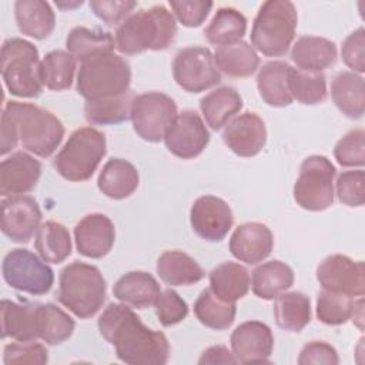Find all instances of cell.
I'll return each mask as SVG.
<instances>
[{"label":"cell","instance_id":"5","mask_svg":"<svg viewBox=\"0 0 365 365\" xmlns=\"http://www.w3.org/2000/svg\"><path fill=\"white\" fill-rule=\"evenodd\" d=\"M298 13L289 0H268L261 4L251 29V46L268 57L285 56L292 46Z\"/></svg>","mask_w":365,"mask_h":365},{"label":"cell","instance_id":"8","mask_svg":"<svg viewBox=\"0 0 365 365\" xmlns=\"http://www.w3.org/2000/svg\"><path fill=\"white\" fill-rule=\"evenodd\" d=\"M106 135L94 127H81L73 131L57 153L53 165L68 181L91 178L107 151Z\"/></svg>","mask_w":365,"mask_h":365},{"label":"cell","instance_id":"21","mask_svg":"<svg viewBox=\"0 0 365 365\" xmlns=\"http://www.w3.org/2000/svg\"><path fill=\"white\" fill-rule=\"evenodd\" d=\"M228 247L234 258L254 265L269 257L274 247V235L262 222H244L234 230Z\"/></svg>","mask_w":365,"mask_h":365},{"label":"cell","instance_id":"4","mask_svg":"<svg viewBox=\"0 0 365 365\" xmlns=\"http://www.w3.org/2000/svg\"><path fill=\"white\" fill-rule=\"evenodd\" d=\"M56 297L77 318H91L106 301V279L96 265L74 261L61 269Z\"/></svg>","mask_w":365,"mask_h":365},{"label":"cell","instance_id":"18","mask_svg":"<svg viewBox=\"0 0 365 365\" xmlns=\"http://www.w3.org/2000/svg\"><path fill=\"white\" fill-rule=\"evenodd\" d=\"M222 140L234 154L254 157L267 143L265 123L257 113L245 111L224 125Z\"/></svg>","mask_w":365,"mask_h":365},{"label":"cell","instance_id":"6","mask_svg":"<svg viewBox=\"0 0 365 365\" xmlns=\"http://www.w3.org/2000/svg\"><path fill=\"white\" fill-rule=\"evenodd\" d=\"M131 68L128 61L114 51L97 54L80 63L77 93L90 100L120 96L130 90Z\"/></svg>","mask_w":365,"mask_h":365},{"label":"cell","instance_id":"53","mask_svg":"<svg viewBox=\"0 0 365 365\" xmlns=\"http://www.w3.org/2000/svg\"><path fill=\"white\" fill-rule=\"evenodd\" d=\"M364 299L359 297L358 301H354V309H352V317L351 319L356 324L359 329H364Z\"/></svg>","mask_w":365,"mask_h":365},{"label":"cell","instance_id":"15","mask_svg":"<svg viewBox=\"0 0 365 365\" xmlns=\"http://www.w3.org/2000/svg\"><path fill=\"white\" fill-rule=\"evenodd\" d=\"M192 231L202 240L218 242L225 238L234 224V215L228 202L215 195L197 198L190 210Z\"/></svg>","mask_w":365,"mask_h":365},{"label":"cell","instance_id":"34","mask_svg":"<svg viewBox=\"0 0 365 365\" xmlns=\"http://www.w3.org/2000/svg\"><path fill=\"white\" fill-rule=\"evenodd\" d=\"M274 318L281 329L301 332L311 321L309 298L299 292H282L274 298Z\"/></svg>","mask_w":365,"mask_h":365},{"label":"cell","instance_id":"20","mask_svg":"<svg viewBox=\"0 0 365 365\" xmlns=\"http://www.w3.org/2000/svg\"><path fill=\"white\" fill-rule=\"evenodd\" d=\"M40 175L41 163L26 151H16L0 164V194H27L37 185Z\"/></svg>","mask_w":365,"mask_h":365},{"label":"cell","instance_id":"44","mask_svg":"<svg viewBox=\"0 0 365 365\" xmlns=\"http://www.w3.org/2000/svg\"><path fill=\"white\" fill-rule=\"evenodd\" d=\"M334 157L342 167H362L365 164V133L362 128L348 131L338 140Z\"/></svg>","mask_w":365,"mask_h":365},{"label":"cell","instance_id":"28","mask_svg":"<svg viewBox=\"0 0 365 365\" xmlns=\"http://www.w3.org/2000/svg\"><path fill=\"white\" fill-rule=\"evenodd\" d=\"M291 66L281 60L267 61L258 70L257 87L261 98L271 107H287L292 103L288 90V71Z\"/></svg>","mask_w":365,"mask_h":365},{"label":"cell","instance_id":"23","mask_svg":"<svg viewBox=\"0 0 365 365\" xmlns=\"http://www.w3.org/2000/svg\"><path fill=\"white\" fill-rule=\"evenodd\" d=\"M160 292V284L145 271H130L121 275L113 287V294L120 302L138 309L154 305Z\"/></svg>","mask_w":365,"mask_h":365},{"label":"cell","instance_id":"27","mask_svg":"<svg viewBox=\"0 0 365 365\" xmlns=\"http://www.w3.org/2000/svg\"><path fill=\"white\" fill-rule=\"evenodd\" d=\"M14 17L20 33L36 40L47 38L56 26V16L50 3L43 0H17Z\"/></svg>","mask_w":365,"mask_h":365},{"label":"cell","instance_id":"16","mask_svg":"<svg viewBox=\"0 0 365 365\" xmlns=\"http://www.w3.org/2000/svg\"><path fill=\"white\" fill-rule=\"evenodd\" d=\"M41 222L38 202L30 195H10L1 201V232L14 242H27Z\"/></svg>","mask_w":365,"mask_h":365},{"label":"cell","instance_id":"22","mask_svg":"<svg viewBox=\"0 0 365 365\" xmlns=\"http://www.w3.org/2000/svg\"><path fill=\"white\" fill-rule=\"evenodd\" d=\"M1 338H13L20 342H31L38 338V304L14 302L3 299Z\"/></svg>","mask_w":365,"mask_h":365},{"label":"cell","instance_id":"31","mask_svg":"<svg viewBox=\"0 0 365 365\" xmlns=\"http://www.w3.org/2000/svg\"><path fill=\"white\" fill-rule=\"evenodd\" d=\"M251 287L248 269L232 261L217 265L210 272V289L222 301L235 302L247 295Z\"/></svg>","mask_w":365,"mask_h":365},{"label":"cell","instance_id":"50","mask_svg":"<svg viewBox=\"0 0 365 365\" xmlns=\"http://www.w3.org/2000/svg\"><path fill=\"white\" fill-rule=\"evenodd\" d=\"M341 56L346 67L354 73L362 74L365 71V30L358 27L342 43Z\"/></svg>","mask_w":365,"mask_h":365},{"label":"cell","instance_id":"30","mask_svg":"<svg viewBox=\"0 0 365 365\" xmlns=\"http://www.w3.org/2000/svg\"><path fill=\"white\" fill-rule=\"evenodd\" d=\"M294 284L292 268L279 261L272 259L262 262L252 271L251 289L261 299H274L279 294L289 289Z\"/></svg>","mask_w":365,"mask_h":365},{"label":"cell","instance_id":"9","mask_svg":"<svg viewBox=\"0 0 365 365\" xmlns=\"http://www.w3.org/2000/svg\"><path fill=\"white\" fill-rule=\"evenodd\" d=\"M336 170L325 155H309L294 184V200L307 211H324L334 202V177Z\"/></svg>","mask_w":365,"mask_h":365},{"label":"cell","instance_id":"29","mask_svg":"<svg viewBox=\"0 0 365 365\" xmlns=\"http://www.w3.org/2000/svg\"><path fill=\"white\" fill-rule=\"evenodd\" d=\"M332 101L349 118H361L365 111L364 77L354 71L338 73L331 83Z\"/></svg>","mask_w":365,"mask_h":365},{"label":"cell","instance_id":"40","mask_svg":"<svg viewBox=\"0 0 365 365\" xmlns=\"http://www.w3.org/2000/svg\"><path fill=\"white\" fill-rule=\"evenodd\" d=\"M77 60L64 50H53L40 61V78L43 86L53 91L70 88L74 80Z\"/></svg>","mask_w":365,"mask_h":365},{"label":"cell","instance_id":"42","mask_svg":"<svg viewBox=\"0 0 365 365\" xmlns=\"http://www.w3.org/2000/svg\"><path fill=\"white\" fill-rule=\"evenodd\" d=\"M288 90L298 103L314 106L327 98V80L324 73H314L291 67L288 71Z\"/></svg>","mask_w":365,"mask_h":365},{"label":"cell","instance_id":"26","mask_svg":"<svg viewBox=\"0 0 365 365\" xmlns=\"http://www.w3.org/2000/svg\"><path fill=\"white\" fill-rule=\"evenodd\" d=\"M140 175L137 168L124 158L108 160L98 174V190L111 200L130 197L138 187Z\"/></svg>","mask_w":365,"mask_h":365},{"label":"cell","instance_id":"13","mask_svg":"<svg viewBox=\"0 0 365 365\" xmlns=\"http://www.w3.org/2000/svg\"><path fill=\"white\" fill-rule=\"evenodd\" d=\"M317 279L327 291L352 298L365 294V265L348 255L332 254L324 258L317 268Z\"/></svg>","mask_w":365,"mask_h":365},{"label":"cell","instance_id":"14","mask_svg":"<svg viewBox=\"0 0 365 365\" xmlns=\"http://www.w3.org/2000/svg\"><path fill=\"white\" fill-rule=\"evenodd\" d=\"M164 143L171 154L190 160L200 155L208 145L210 131L194 110H184L170 125Z\"/></svg>","mask_w":365,"mask_h":365},{"label":"cell","instance_id":"7","mask_svg":"<svg viewBox=\"0 0 365 365\" xmlns=\"http://www.w3.org/2000/svg\"><path fill=\"white\" fill-rule=\"evenodd\" d=\"M0 70L10 94L24 98L40 96L43 90L40 58L33 43L20 37L4 40L0 53Z\"/></svg>","mask_w":365,"mask_h":365},{"label":"cell","instance_id":"46","mask_svg":"<svg viewBox=\"0 0 365 365\" xmlns=\"http://www.w3.org/2000/svg\"><path fill=\"white\" fill-rule=\"evenodd\" d=\"M155 315L163 327H173L184 321L188 315L187 302L171 288L160 292L154 302Z\"/></svg>","mask_w":365,"mask_h":365},{"label":"cell","instance_id":"17","mask_svg":"<svg viewBox=\"0 0 365 365\" xmlns=\"http://www.w3.org/2000/svg\"><path fill=\"white\" fill-rule=\"evenodd\" d=\"M231 352L240 364H269L274 348L271 328L261 321L240 324L231 334Z\"/></svg>","mask_w":365,"mask_h":365},{"label":"cell","instance_id":"32","mask_svg":"<svg viewBox=\"0 0 365 365\" xmlns=\"http://www.w3.org/2000/svg\"><path fill=\"white\" fill-rule=\"evenodd\" d=\"M241 108L242 98L240 93L230 86H221L200 100V110L205 123L215 131L234 118Z\"/></svg>","mask_w":365,"mask_h":365},{"label":"cell","instance_id":"43","mask_svg":"<svg viewBox=\"0 0 365 365\" xmlns=\"http://www.w3.org/2000/svg\"><path fill=\"white\" fill-rule=\"evenodd\" d=\"M354 298L322 289L317 298V317L325 325H342L352 317Z\"/></svg>","mask_w":365,"mask_h":365},{"label":"cell","instance_id":"39","mask_svg":"<svg viewBox=\"0 0 365 365\" xmlns=\"http://www.w3.org/2000/svg\"><path fill=\"white\" fill-rule=\"evenodd\" d=\"M194 314L207 328L222 331L235 321L237 307L235 302L222 301L210 288H205L194 302Z\"/></svg>","mask_w":365,"mask_h":365},{"label":"cell","instance_id":"11","mask_svg":"<svg viewBox=\"0 0 365 365\" xmlns=\"http://www.w3.org/2000/svg\"><path fill=\"white\" fill-rule=\"evenodd\" d=\"M1 274L9 287L30 295L47 294L54 282L53 269L26 248H14L4 255Z\"/></svg>","mask_w":365,"mask_h":365},{"label":"cell","instance_id":"10","mask_svg":"<svg viewBox=\"0 0 365 365\" xmlns=\"http://www.w3.org/2000/svg\"><path fill=\"white\" fill-rule=\"evenodd\" d=\"M177 115V104L170 96L147 91L134 97L130 120L138 137L148 143H158L164 140Z\"/></svg>","mask_w":365,"mask_h":365},{"label":"cell","instance_id":"19","mask_svg":"<svg viewBox=\"0 0 365 365\" xmlns=\"http://www.w3.org/2000/svg\"><path fill=\"white\" fill-rule=\"evenodd\" d=\"M74 241L81 255L87 258H103L114 245V224L101 212L87 214L74 227Z\"/></svg>","mask_w":365,"mask_h":365},{"label":"cell","instance_id":"49","mask_svg":"<svg viewBox=\"0 0 365 365\" xmlns=\"http://www.w3.org/2000/svg\"><path fill=\"white\" fill-rule=\"evenodd\" d=\"M91 11L107 26H120L137 6L133 0H91L88 3Z\"/></svg>","mask_w":365,"mask_h":365},{"label":"cell","instance_id":"25","mask_svg":"<svg viewBox=\"0 0 365 365\" xmlns=\"http://www.w3.org/2000/svg\"><path fill=\"white\" fill-rule=\"evenodd\" d=\"M157 274L168 285L188 287L200 282L205 272L188 254L180 250L164 251L157 259Z\"/></svg>","mask_w":365,"mask_h":365},{"label":"cell","instance_id":"45","mask_svg":"<svg viewBox=\"0 0 365 365\" xmlns=\"http://www.w3.org/2000/svg\"><path fill=\"white\" fill-rule=\"evenodd\" d=\"M335 191L339 202L348 207H361L365 202V173L362 168L344 171L338 175Z\"/></svg>","mask_w":365,"mask_h":365},{"label":"cell","instance_id":"37","mask_svg":"<svg viewBox=\"0 0 365 365\" xmlns=\"http://www.w3.org/2000/svg\"><path fill=\"white\" fill-rule=\"evenodd\" d=\"M245 33L247 19L234 7H220L204 30L205 38L217 47L241 41Z\"/></svg>","mask_w":365,"mask_h":365},{"label":"cell","instance_id":"52","mask_svg":"<svg viewBox=\"0 0 365 365\" xmlns=\"http://www.w3.org/2000/svg\"><path fill=\"white\" fill-rule=\"evenodd\" d=\"M200 365L204 364H210V365H215V364H237L235 356L232 355L231 351H228L227 346L224 345H214L207 348L200 359H198Z\"/></svg>","mask_w":365,"mask_h":365},{"label":"cell","instance_id":"41","mask_svg":"<svg viewBox=\"0 0 365 365\" xmlns=\"http://www.w3.org/2000/svg\"><path fill=\"white\" fill-rule=\"evenodd\" d=\"M38 338L47 345H58L67 341L76 328L74 319L57 305L38 304Z\"/></svg>","mask_w":365,"mask_h":365},{"label":"cell","instance_id":"1","mask_svg":"<svg viewBox=\"0 0 365 365\" xmlns=\"http://www.w3.org/2000/svg\"><path fill=\"white\" fill-rule=\"evenodd\" d=\"M101 336L114 346L120 361L130 365H164L170 344L161 331L148 328L125 304H110L98 318Z\"/></svg>","mask_w":365,"mask_h":365},{"label":"cell","instance_id":"24","mask_svg":"<svg viewBox=\"0 0 365 365\" xmlns=\"http://www.w3.org/2000/svg\"><path fill=\"white\" fill-rule=\"evenodd\" d=\"M291 60L299 70L322 73L336 61V46L325 37L301 36L292 44Z\"/></svg>","mask_w":365,"mask_h":365},{"label":"cell","instance_id":"3","mask_svg":"<svg viewBox=\"0 0 365 365\" xmlns=\"http://www.w3.org/2000/svg\"><path fill=\"white\" fill-rule=\"evenodd\" d=\"M177 34L174 14L163 4L143 9L128 16L115 30V48L127 56L145 50L161 51L171 46Z\"/></svg>","mask_w":365,"mask_h":365},{"label":"cell","instance_id":"47","mask_svg":"<svg viewBox=\"0 0 365 365\" xmlns=\"http://www.w3.org/2000/svg\"><path fill=\"white\" fill-rule=\"evenodd\" d=\"M48 361L47 348L36 341L31 342H11L4 346L3 362L6 365L14 364H34L44 365Z\"/></svg>","mask_w":365,"mask_h":365},{"label":"cell","instance_id":"12","mask_svg":"<svg viewBox=\"0 0 365 365\" xmlns=\"http://www.w3.org/2000/svg\"><path fill=\"white\" fill-rule=\"evenodd\" d=\"M173 77L182 90L201 93L221 81V71L210 48L191 46L178 50L174 56Z\"/></svg>","mask_w":365,"mask_h":365},{"label":"cell","instance_id":"48","mask_svg":"<svg viewBox=\"0 0 365 365\" xmlns=\"http://www.w3.org/2000/svg\"><path fill=\"white\" fill-rule=\"evenodd\" d=\"M174 17L185 27H198L208 17L214 3L208 0H170Z\"/></svg>","mask_w":365,"mask_h":365},{"label":"cell","instance_id":"36","mask_svg":"<svg viewBox=\"0 0 365 365\" xmlns=\"http://www.w3.org/2000/svg\"><path fill=\"white\" fill-rule=\"evenodd\" d=\"M34 247L46 262L60 264L71 254V237L63 224L50 220L38 227Z\"/></svg>","mask_w":365,"mask_h":365},{"label":"cell","instance_id":"33","mask_svg":"<svg viewBox=\"0 0 365 365\" xmlns=\"http://www.w3.org/2000/svg\"><path fill=\"white\" fill-rule=\"evenodd\" d=\"M214 60L220 71L230 77H250L259 66L257 50L247 41L241 40L234 44L217 47Z\"/></svg>","mask_w":365,"mask_h":365},{"label":"cell","instance_id":"54","mask_svg":"<svg viewBox=\"0 0 365 365\" xmlns=\"http://www.w3.org/2000/svg\"><path fill=\"white\" fill-rule=\"evenodd\" d=\"M56 4H57V7H61V9H67V7H68V9H71V7L81 6V4H83V1L80 0V1H76L74 4H70V3H66V4H64V3H56Z\"/></svg>","mask_w":365,"mask_h":365},{"label":"cell","instance_id":"35","mask_svg":"<svg viewBox=\"0 0 365 365\" xmlns=\"http://www.w3.org/2000/svg\"><path fill=\"white\" fill-rule=\"evenodd\" d=\"M67 51L80 63L101 54L114 51L115 41L111 33L100 29L77 26L70 30L66 38Z\"/></svg>","mask_w":365,"mask_h":365},{"label":"cell","instance_id":"38","mask_svg":"<svg viewBox=\"0 0 365 365\" xmlns=\"http://www.w3.org/2000/svg\"><path fill=\"white\" fill-rule=\"evenodd\" d=\"M131 90L108 98L86 101L84 115L91 125H114L130 118L131 104L134 100Z\"/></svg>","mask_w":365,"mask_h":365},{"label":"cell","instance_id":"51","mask_svg":"<svg viewBox=\"0 0 365 365\" xmlns=\"http://www.w3.org/2000/svg\"><path fill=\"white\" fill-rule=\"evenodd\" d=\"M299 365L308 364H327L336 365L339 364V356L336 349L325 341H311L305 344L298 356Z\"/></svg>","mask_w":365,"mask_h":365},{"label":"cell","instance_id":"2","mask_svg":"<svg viewBox=\"0 0 365 365\" xmlns=\"http://www.w3.org/2000/svg\"><path fill=\"white\" fill-rule=\"evenodd\" d=\"M0 153L6 155L19 143L38 157H50L64 137L63 123L48 110L31 103L7 101L1 111Z\"/></svg>","mask_w":365,"mask_h":365}]
</instances>
